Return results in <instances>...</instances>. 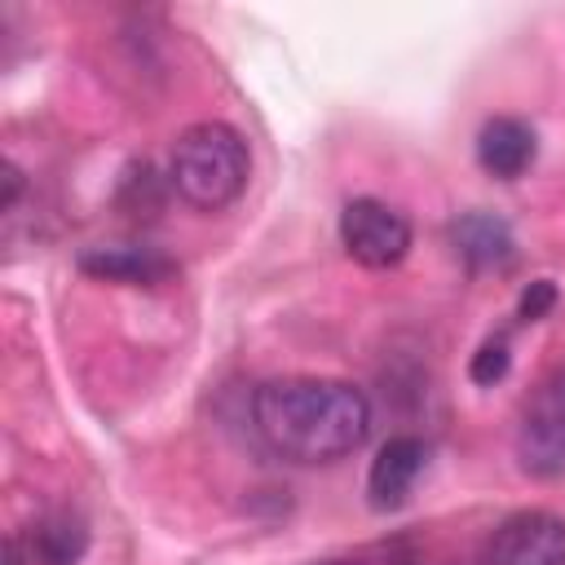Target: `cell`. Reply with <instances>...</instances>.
<instances>
[{
	"instance_id": "obj_2",
	"label": "cell",
	"mask_w": 565,
	"mask_h": 565,
	"mask_svg": "<svg viewBox=\"0 0 565 565\" xmlns=\"http://www.w3.org/2000/svg\"><path fill=\"white\" fill-rule=\"evenodd\" d=\"M252 172V150L238 128L221 119H199L177 132L172 159H168V181L172 190L199 207V212H221L230 207Z\"/></svg>"
},
{
	"instance_id": "obj_9",
	"label": "cell",
	"mask_w": 565,
	"mask_h": 565,
	"mask_svg": "<svg viewBox=\"0 0 565 565\" xmlns=\"http://www.w3.org/2000/svg\"><path fill=\"white\" fill-rule=\"evenodd\" d=\"M79 269L93 274V278H106V282H128V287H159L177 274V265L154 252V247H88L79 252Z\"/></svg>"
},
{
	"instance_id": "obj_1",
	"label": "cell",
	"mask_w": 565,
	"mask_h": 565,
	"mask_svg": "<svg viewBox=\"0 0 565 565\" xmlns=\"http://www.w3.org/2000/svg\"><path fill=\"white\" fill-rule=\"evenodd\" d=\"M252 424L291 463H335L371 433V402L331 375H278L252 393Z\"/></svg>"
},
{
	"instance_id": "obj_8",
	"label": "cell",
	"mask_w": 565,
	"mask_h": 565,
	"mask_svg": "<svg viewBox=\"0 0 565 565\" xmlns=\"http://www.w3.org/2000/svg\"><path fill=\"white\" fill-rule=\"evenodd\" d=\"M450 247L455 256L481 274V269H503L512 256H516V243H512V230L508 221H499L494 212H463L450 221Z\"/></svg>"
},
{
	"instance_id": "obj_3",
	"label": "cell",
	"mask_w": 565,
	"mask_h": 565,
	"mask_svg": "<svg viewBox=\"0 0 565 565\" xmlns=\"http://www.w3.org/2000/svg\"><path fill=\"white\" fill-rule=\"evenodd\" d=\"M516 463L530 477H561L565 472V366L543 375L516 415Z\"/></svg>"
},
{
	"instance_id": "obj_5",
	"label": "cell",
	"mask_w": 565,
	"mask_h": 565,
	"mask_svg": "<svg viewBox=\"0 0 565 565\" xmlns=\"http://www.w3.org/2000/svg\"><path fill=\"white\" fill-rule=\"evenodd\" d=\"M481 565H565V516L547 508L503 516L486 539Z\"/></svg>"
},
{
	"instance_id": "obj_15",
	"label": "cell",
	"mask_w": 565,
	"mask_h": 565,
	"mask_svg": "<svg viewBox=\"0 0 565 565\" xmlns=\"http://www.w3.org/2000/svg\"><path fill=\"white\" fill-rule=\"evenodd\" d=\"M313 565H362V561H313Z\"/></svg>"
},
{
	"instance_id": "obj_7",
	"label": "cell",
	"mask_w": 565,
	"mask_h": 565,
	"mask_svg": "<svg viewBox=\"0 0 565 565\" xmlns=\"http://www.w3.org/2000/svg\"><path fill=\"white\" fill-rule=\"evenodd\" d=\"M534 154H539V137L516 115H494L477 132V163L499 181H516L534 163Z\"/></svg>"
},
{
	"instance_id": "obj_10",
	"label": "cell",
	"mask_w": 565,
	"mask_h": 565,
	"mask_svg": "<svg viewBox=\"0 0 565 565\" xmlns=\"http://www.w3.org/2000/svg\"><path fill=\"white\" fill-rule=\"evenodd\" d=\"M22 543V539H18ZM26 561L31 565H75L84 552H88V525L79 512H44L31 530H26V543H22Z\"/></svg>"
},
{
	"instance_id": "obj_6",
	"label": "cell",
	"mask_w": 565,
	"mask_h": 565,
	"mask_svg": "<svg viewBox=\"0 0 565 565\" xmlns=\"http://www.w3.org/2000/svg\"><path fill=\"white\" fill-rule=\"evenodd\" d=\"M424 463H428V446H424L419 437H411V433L388 437V441L375 450L371 472H366V499H371V508H375V512L402 508V503L411 499V490H415Z\"/></svg>"
},
{
	"instance_id": "obj_13",
	"label": "cell",
	"mask_w": 565,
	"mask_h": 565,
	"mask_svg": "<svg viewBox=\"0 0 565 565\" xmlns=\"http://www.w3.org/2000/svg\"><path fill=\"white\" fill-rule=\"evenodd\" d=\"M18 190H22V172H18L13 163H4V199H0V207H13Z\"/></svg>"
},
{
	"instance_id": "obj_14",
	"label": "cell",
	"mask_w": 565,
	"mask_h": 565,
	"mask_svg": "<svg viewBox=\"0 0 565 565\" xmlns=\"http://www.w3.org/2000/svg\"><path fill=\"white\" fill-rule=\"evenodd\" d=\"M4 565H31V561H26V552H22V543H18V539H9V543H4Z\"/></svg>"
},
{
	"instance_id": "obj_12",
	"label": "cell",
	"mask_w": 565,
	"mask_h": 565,
	"mask_svg": "<svg viewBox=\"0 0 565 565\" xmlns=\"http://www.w3.org/2000/svg\"><path fill=\"white\" fill-rule=\"evenodd\" d=\"M552 305H556V282H552V278H534V282L521 291V300H516V318H521V322H539V318H547Z\"/></svg>"
},
{
	"instance_id": "obj_4",
	"label": "cell",
	"mask_w": 565,
	"mask_h": 565,
	"mask_svg": "<svg viewBox=\"0 0 565 565\" xmlns=\"http://www.w3.org/2000/svg\"><path fill=\"white\" fill-rule=\"evenodd\" d=\"M340 243L366 269H393L411 252V221L380 199H349L340 212Z\"/></svg>"
},
{
	"instance_id": "obj_11",
	"label": "cell",
	"mask_w": 565,
	"mask_h": 565,
	"mask_svg": "<svg viewBox=\"0 0 565 565\" xmlns=\"http://www.w3.org/2000/svg\"><path fill=\"white\" fill-rule=\"evenodd\" d=\"M508 366H512L508 335H490V340H486V344L472 353L468 375H472V384H494V380H503V375H508Z\"/></svg>"
}]
</instances>
